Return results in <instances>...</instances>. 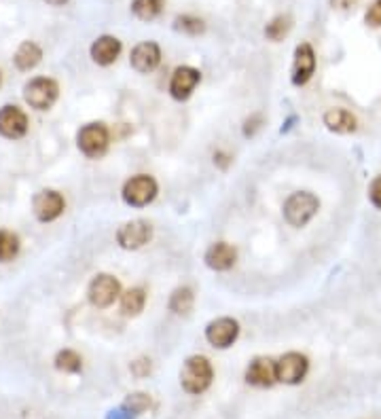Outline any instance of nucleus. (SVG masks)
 I'll return each mask as SVG.
<instances>
[{
  "label": "nucleus",
  "mask_w": 381,
  "mask_h": 419,
  "mask_svg": "<svg viewBox=\"0 0 381 419\" xmlns=\"http://www.w3.org/2000/svg\"><path fill=\"white\" fill-rule=\"evenodd\" d=\"M119 290L121 286L113 276L102 274L89 284V303L93 307H108L119 297Z\"/></svg>",
  "instance_id": "nucleus-9"
},
{
  "label": "nucleus",
  "mask_w": 381,
  "mask_h": 419,
  "mask_svg": "<svg viewBox=\"0 0 381 419\" xmlns=\"http://www.w3.org/2000/svg\"><path fill=\"white\" fill-rule=\"evenodd\" d=\"M375 7H377V9L381 11V0H377V3H375Z\"/></svg>",
  "instance_id": "nucleus-32"
},
{
  "label": "nucleus",
  "mask_w": 381,
  "mask_h": 419,
  "mask_svg": "<svg viewBox=\"0 0 381 419\" xmlns=\"http://www.w3.org/2000/svg\"><path fill=\"white\" fill-rule=\"evenodd\" d=\"M19 254V237L11 231L0 229V263H9Z\"/></svg>",
  "instance_id": "nucleus-22"
},
{
  "label": "nucleus",
  "mask_w": 381,
  "mask_h": 419,
  "mask_svg": "<svg viewBox=\"0 0 381 419\" xmlns=\"http://www.w3.org/2000/svg\"><path fill=\"white\" fill-rule=\"evenodd\" d=\"M41 58H43L41 47L36 43H32V40H25V43L19 45L13 60H15V66L19 70H32L41 62Z\"/></svg>",
  "instance_id": "nucleus-19"
},
{
  "label": "nucleus",
  "mask_w": 381,
  "mask_h": 419,
  "mask_svg": "<svg viewBox=\"0 0 381 419\" xmlns=\"http://www.w3.org/2000/svg\"><path fill=\"white\" fill-rule=\"evenodd\" d=\"M64 197L58 191H41L34 197V216L41 220V223H51L56 220L62 212H64Z\"/></svg>",
  "instance_id": "nucleus-11"
},
{
  "label": "nucleus",
  "mask_w": 381,
  "mask_h": 419,
  "mask_svg": "<svg viewBox=\"0 0 381 419\" xmlns=\"http://www.w3.org/2000/svg\"><path fill=\"white\" fill-rule=\"evenodd\" d=\"M238 335H240V324L233 318H218L214 322H210L206 328V339L218 350H224L229 345H233Z\"/></svg>",
  "instance_id": "nucleus-10"
},
{
  "label": "nucleus",
  "mask_w": 381,
  "mask_h": 419,
  "mask_svg": "<svg viewBox=\"0 0 381 419\" xmlns=\"http://www.w3.org/2000/svg\"><path fill=\"white\" fill-rule=\"evenodd\" d=\"M367 23H371V26H381V11L375 5L367 11Z\"/></svg>",
  "instance_id": "nucleus-29"
},
{
  "label": "nucleus",
  "mask_w": 381,
  "mask_h": 419,
  "mask_svg": "<svg viewBox=\"0 0 381 419\" xmlns=\"http://www.w3.org/2000/svg\"><path fill=\"white\" fill-rule=\"evenodd\" d=\"M324 125L330 130V132H337V134H351L358 128V121L356 117L343 108H333L324 115Z\"/></svg>",
  "instance_id": "nucleus-18"
},
{
  "label": "nucleus",
  "mask_w": 381,
  "mask_h": 419,
  "mask_svg": "<svg viewBox=\"0 0 381 419\" xmlns=\"http://www.w3.org/2000/svg\"><path fill=\"white\" fill-rule=\"evenodd\" d=\"M28 132V117L19 106L0 108V136L9 140H19Z\"/></svg>",
  "instance_id": "nucleus-7"
},
{
  "label": "nucleus",
  "mask_w": 381,
  "mask_h": 419,
  "mask_svg": "<svg viewBox=\"0 0 381 419\" xmlns=\"http://www.w3.org/2000/svg\"><path fill=\"white\" fill-rule=\"evenodd\" d=\"M157 195V182L152 180L150 176H134L132 180H127L123 187V200L125 204H130L134 208H142L148 206Z\"/></svg>",
  "instance_id": "nucleus-5"
},
{
  "label": "nucleus",
  "mask_w": 381,
  "mask_h": 419,
  "mask_svg": "<svg viewBox=\"0 0 381 419\" xmlns=\"http://www.w3.org/2000/svg\"><path fill=\"white\" fill-rule=\"evenodd\" d=\"M119 53H121V40L115 36H100L91 45V58L100 66H111L113 62H117Z\"/></svg>",
  "instance_id": "nucleus-17"
},
{
  "label": "nucleus",
  "mask_w": 381,
  "mask_h": 419,
  "mask_svg": "<svg viewBox=\"0 0 381 419\" xmlns=\"http://www.w3.org/2000/svg\"><path fill=\"white\" fill-rule=\"evenodd\" d=\"M83 366V360L81 356L72 352V350H64L56 356V368L58 371H64V373H79Z\"/></svg>",
  "instance_id": "nucleus-23"
},
{
  "label": "nucleus",
  "mask_w": 381,
  "mask_h": 419,
  "mask_svg": "<svg viewBox=\"0 0 381 419\" xmlns=\"http://www.w3.org/2000/svg\"><path fill=\"white\" fill-rule=\"evenodd\" d=\"M163 3L165 0H134L132 3V11L138 19L142 21H150V19H155L161 9H163Z\"/></svg>",
  "instance_id": "nucleus-21"
},
{
  "label": "nucleus",
  "mask_w": 381,
  "mask_h": 419,
  "mask_svg": "<svg viewBox=\"0 0 381 419\" xmlns=\"http://www.w3.org/2000/svg\"><path fill=\"white\" fill-rule=\"evenodd\" d=\"M150 235H152V229L148 223H144V220H132V223H125L117 231V241L125 250H138L144 243H148Z\"/></svg>",
  "instance_id": "nucleus-8"
},
{
  "label": "nucleus",
  "mask_w": 381,
  "mask_h": 419,
  "mask_svg": "<svg viewBox=\"0 0 381 419\" xmlns=\"http://www.w3.org/2000/svg\"><path fill=\"white\" fill-rule=\"evenodd\" d=\"M369 197L375 208H381V176L371 184V191H369Z\"/></svg>",
  "instance_id": "nucleus-28"
},
{
  "label": "nucleus",
  "mask_w": 381,
  "mask_h": 419,
  "mask_svg": "<svg viewBox=\"0 0 381 419\" xmlns=\"http://www.w3.org/2000/svg\"><path fill=\"white\" fill-rule=\"evenodd\" d=\"M212 364L208 362V358L203 356H191L181 373V383L189 394H201L206 392L212 383Z\"/></svg>",
  "instance_id": "nucleus-1"
},
{
  "label": "nucleus",
  "mask_w": 381,
  "mask_h": 419,
  "mask_svg": "<svg viewBox=\"0 0 381 419\" xmlns=\"http://www.w3.org/2000/svg\"><path fill=\"white\" fill-rule=\"evenodd\" d=\"M76 142H79V149L85 157L89 159H97L108 151V130L104 123H89L85 125L79 136H76Z\"/></svg>",
  "instance_id": "nucleus-4"
},
{
  "label": "nucleus",
  "mask_w": 381,
  "mask_h": 419,
  "mask_svg": "<svg viewBox=\"0 0 381 419\" xmlns=\"http://www.w3.org/2000/svg\"><path fill=\"white\" fill-rule=\"evenodd\" d=\"M161 62V49L157 43H140L134 51H132V66L146 75V72H152Z\"/></svg>",
  "instance_id": "nucleus-14"
},
{
  "label": "nucleus",
  "mask_w": 381,
  "mask_h": 419,
  "mask_svg": "<svg viewBox=\"0 0 381 419\" xmlns=\"http://www.w3.org/2000/svg\"><path fill=\"white\" fill-rule=\"evenodd\" d=\"M201 75L199 70L191 68V66H183V68H176L174 75H172V83H170V93L176 100H187V97L193 93L195 85L199 83Z\"/></svg>",
  "instance_id": "nucleus-13"
},
{
  "label": "nucleus",
  "mask_w": 381,
  "mask_h": 419,
  "mask_svg": "<svg viewBox=\"0 0 381 419\" xmlns=\"http://www.w3.org/2000/svg\"><path fill=\"white\" fill-rule=\"evenodd\" d=\"M235 259H238V252L231 243H224V241H218V243H212L208 252H206V265L214 271H227L235 265Z\"/></svg>",
  "instance_id": "nucleus-16"
},
{
  "label": "nucleus",
  "mask_w": 381,
  "mask_h": 419,
  "mask_svg": "<svg viewBox=\"0 0 381 419\" xmlns=\"http://www.w3.org/2000/svg\"><path fill=\"white\" fill-rule=\"evenodd\" d=\"M60 87L54 79L47 77H36L23 87V100L28 102L36 110H49L58 100Z\"/></svg>",
  "instance_id": "nucleus-2"
},
{
  "label": "nucleus",
  "mask_w": 381,
  "mask_h": 419,
  "mask_svg": "<svg viewBox=\"0 0 381 419\" xmlns=\"http://www.w3.org/2000/svg\"><path fill=\"white\" fill-rule=\"evenodd\" d=\"M246 381L259 387H269L273 385L275 379V362L271 358H257L252 360L248 371H246Z\"/></svg>",
  "instance_id": "nucleus-15"
},
{
  "label": "nucleus",
  "mask_w": 381,
  "mask_h": 419,
  "mask_svg": "<svg viewBox=\"0 0 381 419\" xmlns=\"http://www.w3.org/2000/svg\"><path fill=\"white\" fill-rule=\"evenodd\" d=\"M106 419H134V415L127 411L125 407H121V409H115V411H111L108 415H106Z\"/></svg>",
  "instance_id": "nucleus-30"
},
{
  "label": "nucleus",
  "mask_w": 381,
  "mask_h": 419,
  "mask_svg": "<svg viewBox=\"0 0 381 419\" xmlns=\"http://www.w3.org/2000/svg\"><path fill=\"white\" fill-rule=\"evenodd\" d=\"M47 5H54V7H62V5H66L68 0H45Z\"/></svg>",
  "instance_id": "nucleus-31"
},
{
  "label": "nucleus",
  "mask_w": 381,
  "mask_h": 419,
  "mask_svg": "<svg viewBox=\"0 0 381 419\" xmlns=\"http://www.w3.org/2000/svg\"><path fill=\"white\" fill-rule=\"evenodd\" d=\"M144 303H146L144 290L142 288H132L121 297V311L125 315H138L144 309Z\"/></svg>",
  "instance_id": "nucleus-20"
},
{
  "label": "nucleus",
  "mask_w": 381,
  "mask_h": 419,
  "mask_svg": "<svg viewBox=\"0 0 381 419\" xmlns=\"http://www.w3.org/2000/svg\"><path fill=\"white\" fill-rule=\"evenodd\" d=\"M320 202L312 193H295L284 204V216L292 227H305L318 212Z\"/></svg>",
  "instance_id": "nucleus-3"
},
{
  "label": "nucleus",
  "mask_w": 381,
  "mask_h": 419,
  "mask_svg": "<svg viewBox=\"0 0 381 419\" xmlns=\"http://www.w3.org/2000/svg\"><path fill=\"white\" fill-rule=\"evenodd\" d=\"M176 30H181L185 34H191V36H197L203 32V21L199 17H193V15H181V17H176Z\"/></svg>",
  "instance_id": "nucleus-26"
},
{
  "label": "nucleus",
  "mask_w": 381,
  "mask_h": 419,
  "mask_svg": "<svg viewBox=\"0 0 381 419\" xmlns=\"http://www.w3.org/2000/svg\"><path fill=\"white\" fill-rule=\"evenodd\" d=\"M193 307V292L189 288H178L174 290L172 299H170V309L174 313H187Z\"/></svg>",
  "instance_id": "nucleus-24"
},
{
  "label": "nucleus",
  "mask_w": 381,
  "mask_h": 419,
  "mask_svg": "<svg viewBox=\"0 0 381 419\" xmlns=\"http://www.w3.org/2000/svg\"><path fill=\"white\" fill-rule=\"evenodd\" d=\"M316 70V53L312 45L303 43L297 47L295 51V64H292V83L295 85H305Z\"/></svg>",
  "instance_id": "nucleus-12"
},
{
  "label": "nucleus",
  "mask_w": 381,
  "mask_h": 419,
  "mask_svg": "<svg viewBox=\"0 0 381 419\" xmlns=\"http://www.w3.org/2000/svg\"><path fill=\"white\" fill-rule=\"evenodd\" d=\"M148 405H150V398L146 396V394H132V396L127 398V403L123 407L130 411L132 415H140L144 409H148Z\"/></svg>",
  "instance_id": "nucleus-27"
},
{
  "label": "nucleus",
  "mask_w": 381,
  "mask_h": 419,
  "mask_svg": "<svg viewBox=\"0 0 381 419\" xmlns=\"http://www.w3.org/2000/svg\"><path fill=\"white\" fill-rule=\"evenodd\" d=\"M308 368H310L308 358H305L303 354L290 352L275 362V379L282 381V383H290V385L299 383V381H303L305 375H308Z\"/></svg>",
  "instance_id": "nucleus-6"
},
{
  "label": "nucleus",
  "mask_w": 381,
  "mask_h": 419,
  "mask_svg": "<svg viewBox=\"0 0 381 419\" xmlns=\"http://www.w3.org/2000/svg\"><path fill=\"white\" fill-rule=\"evenodd\" d=\"M290 26H292V21H290L288 15H277L271 23H267L265 34L271 40H282L290 32Z\"/></svg>",
  "instance_id": "nucleus-25"
}]
</instances>
